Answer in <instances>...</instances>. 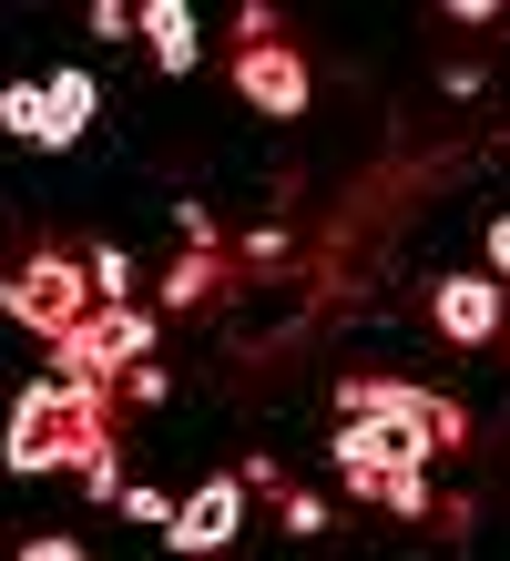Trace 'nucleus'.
Here are the masks:
<instances>
[{
	"label": "nucleus",
	"instance_id": "nucleus-13",
	"mask_svg": "<svg viewBox=\"0 0 510 561\" xmlns=\"http://www.w3.org/2000/svg\"><path fill=\"white\" fill-rule=\"evenodd\" d=\"M367 501H378V511H398V520H429L439 501H429V470H388L378 490H367Z\"/></svg>",
	"mask_w": 510,
	"mask_h": 561
},
{
	"label": "nucleus",
	"instance_id": "nucleus-18",
	"mask_svg": "<svg viewBox=\"0 0 510 561\" xmlns=\"http://www.w3.org/2000/svg\"><path fill=\"white\" fill-rule=\"evenodd\" d=\"M123 31H144V11H123V0H92V42H123Z\"/></svg>",
	"mask_w": 510,
	"mask_h": 561
},
{
	"label": "nucleus",
	"instance_id": "nucleus-6",
	"mask_svg": "<svg viewBox=\"0 0 510 561\" xmlns=\"http://www.w3.org/2000/svg\"><path fill=\"white\" fill-rule=\"evenodd\" d=\"M235 92H246V113L296 123V113H306V51H296V42H256V51H235Z\"/></svg>",
	"mask_w": 510,
	"mask_h": 561
},
{
	"label": "nucleus",
	"instance_id": "nucleus-19",
	"mask_svg": "<svg viewBox=\"0 0 510 561\" xmlns=\"http://www.w3.org/2000/svg\"><path fill=\"white\" fill-rule=\"evenodd\" d=\"M11 561H82V541H72V531H42V541H21Z\"/></svg>",
	"mask_w": 510,
	"mask_h": 561
},
{
	"label": "nucleus",
	"instance_id": "nucleus-12",
	"mask_svg": "<svg viewBox=\"0 0 510 561\" xmlns=\"http://www.w3.org/2000/svg\"><path fill=\"white\" fill-rule=\"evenodd\" d=\"M215 276H225V266H215V245H184V266L163 276V307H204V296H215Z\"/></svg>",
	"mask_w": 510,
	"mask_h": 561
},
{
	"label": "nucleus",
	"instance_id": "nucleus-1",
	"mask_svg": "<svg viewBox=\"0 0 510 561\" xmlns=\"http://www.w3.org/2000/svg\"><path fill=\"white\" fill-rule=\"evenodd\" d=\"M102 439H113V388H61V378H42V388H21L11 428H0V470H11V480H42V470H61V459H82Z\"/></svg>",
	"mask_w": 510,
	"mask_h": 561
},
{
	"label": "nucleus",
	"instance_id": "nucleus-8",
	"mask_svg": "<svg viewBox=\"0 0 510 561\" xmlns=\"http://www.w3.org/2000/svg\"><path fill=\"white\" fill-rule=\"evenodd\" d=\"M327 449H337V480H348L358 501H367L388 470H429V449H408L398 428H378V419H337V439H327Z\"/></svg>",
	"mask_w": 510,
	"mask_h": 561
},
{
	"label": "nucleus",
	"instance_id": "nucleus-21",
	"mask_svg": "<svg viewBox=\"0 0 510 561\" xmlns=\"http://www.w3.org/2000/svg\"><path fill=\"white\" fill-rule=\"evenodd\" d=\"M490 276H510V215L490 225Z\"/></svg>",
	"mask_w": 510,
	"mask_h": 561
},
{
	"label": "nucleus",
	"instance_id": "nucleus-15",
	"mask_svg": "<svg viewBox=\"0 0 510 561\" xmlns=\"http://www.w3.org/2000/svg\"><path fill=\"white\" fill-rule=\"evenodd\" d=\"M92 296L102 307H133V255L123 245H92Z\"/></svg>",
	"mask_w": 510,
	"mask_h": 561
},
{
	"label": "nucleus",
	"instance_id": "nucleus-4",
	"mask_svg": "<svg viewBox=\"0 0 510 561\" xmlns=\"http://www.w3.org/2000/svg\"><path fill=\"white\" fill-rule=\"evenodd\" d=\"M337 409L348 419H378V428H398L408 449H460L469 439V419H460V399H429V388H408V378H348L337 388Z\"/></svg>",
	"mask_w": 510,
	"mask_h": 561
},
{
	"label": "nucleus",
	"instance_id": "nucleus-5",
	"mask_svg": "<svg viewBox=\"0 0 510 561\" xmlns=\"http://www.w3.org/2000/svg\"><path fill=\"white\" fill-rule=\"evenodd\" d=\"M429 327H439L450 347H490L500 327H510L500 276H439V286H429Z\"/></svg>",
	"mask_w": 510,
	"mask_h": 561
},
{
	"label": "nucleus",
	"instance_id": "nucleus-2",
	"mask_svg": "<svg viewBox=\"0 0 510 561\" xmlns=\"http://www.w3.org/2000/svg\"><path fill=\"white\" fill-rule=\"evenodd\" d=\"M102 307V296H92V266H72V255H21V276H0V317H11V327H31V337H72V327Z\"/></svg>",
	"mask_w": 510,
	"mask_h": 561
},
{
	"label": "nucleus",
	"instance_id": "nucleus-7",
	"mask_svg": "<svg viewBox=\"0 0 510 561\" xmlns=\"http://www.w3.org/2000/svg\"><path fill=\"white\" fill-rule=\"evenodd\" d=\"M235 531H246V480H204V490L174 501V531H163V541H174L184 561H215Z\"/></svg>",
	"mask_w": 510,
	"mask_h": 561
},
{
	"label": "nucleus",
	"instance_id": "nucleus-9",
	"mask_svg": "<svg viewBox=\"0 0 510 561\" xmlns=\"http://www.w3.org/2000/svg\"><path fill=\"white\" fill-rule=\"evenodd\" d=\"M42 92H52V123H42V153H72V144L92 134V113H102V92H92V72H52Z\"/></svg>",
	"mask_w": 510,
	"mask_h": 561
},
{
	"label": "nucleus",
	"instance_id": "nucleus-10",
	"mask_svg": "<svg viewBox=\"0 0 510 561\" xmlns=\"http://www.w3.org/2000/svg\"><path fill=\"white\" fill-rule=\"evenodd\" d=\"M144 42H154V61H163V72H194V11H184V0H144Z\"/></svg>",
	"mask_w": 510,
	"mask_h": 561
},
{
	"label": "nucleus",
	"instance_id": "nucleus-16",
	"mask_svg": "<svg viewBox=\"0 0 510 561\" xmlns=\"http://www.w3.org/2000/svg\"><path fill=\"white\" fill-rule=\"evenodd\" d=\"M123 520H144V531H174V501H163V490H144V480H133V490H123Z\"/></svg>",
	"mask_w": 510,
	"mask_h": 561
},
{
	"label": "nucleus",
	"instance_id": "nucleus-17",
	"mask_svg": "<svg viewBox=\"0 0 510 561\" xmlns=\"http://www.w3.org/2000/svg\"><path fill=\"white\" fill-rule=\"evenodd\" d=\"M276 511H286V531H296V541H317V531H327V501H317V490H286Z\"/></svg>",
	"mask_w": 510,
	"mask_h": 561
},
{
	"label": "nucleus",
	"instance_id": "nucleus-3",
	"mask_svg": "<svg viewBox=\"0 0 510 561\" xmlns=\"http://www.w3.org/2000/svg\"><path fill=\"white\" fill-rule=\"evenodd\" d=\"M52 357H61V368H52L61 388H123L154 357V307H92Z\"/></svg>",
	"mask_w": 510,
	"mask_h": 561
},
{
	"label": "nucleus",
	"instance_id": "nucleus-14",
	"mask_svg": "<svg viewBox=\"0 0 510 561\" xmlns=\"http://www.w3.org/2000/svg\"><path fill=\"white\" fill-rule=\"evenodd\" d=\"M72 470H82V501H123V490H133V480H123V449H113V439H102V449H82Z\"/></svg>",
	"mask_w": 510,
	"mask_h": 561
},
{
	"label": "nucleus",
	"instance_id": "nucleus-20",
	"mask_svg": "<svg viewBox=\"0 0 510 561\" xmlns=\"http://www.w3.org/2000/svg\"><path fill=\"white\" fill-rule=\"evenodd\" d=\"M163 388H174L163 368H133V378H123V399H133V409H163Z\"/></svg>",
	"mask_w": 510,
	"mask_h": 561
},
{
	"label": "nucleus",
	"instance_id": "nucleus-11",
	"mask_svg": "<svg viewBox=\"0 0 510 561\" xmlns=\"http://www.w3.org/2000/svg\"><path fill=\"white\" fill-rule=\"evenodd\" d=\"M42 123H52V92H42V82H0V134L42 144Z\"/></svg>",
	"mask_w": 510,
	"mask_h": 561
}]
</instances>
